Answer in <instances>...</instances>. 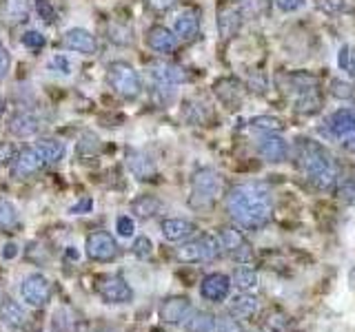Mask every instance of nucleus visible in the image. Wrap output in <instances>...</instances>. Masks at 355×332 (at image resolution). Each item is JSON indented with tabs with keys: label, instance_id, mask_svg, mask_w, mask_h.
Returning <instances> with one entry per match:
<instances>
[{
	"label": "nucleus",
	"instance_id": "1",
	"mask_svg": "<svg viewBox=\"0 0 355 332\" xmlns=\"http://www.w3.org/2000/svg\"><path fill=\"white\" fill-rule=\"evenodd\" d=\"M227 210L240 228L258 230L273 217V195L260 182H244L229 191Z\"/></svg>",
	"mask_w": 355,
	"mask_h": 332
},
{
	"label": "nucleus",
	"instance_id": "2",
	"mask_svg": "<svg viewBox=\"0 0 355 332\" xmlns=\"http://www.w3.org/2000/svg\"><path fill=\"white\" fill-rule=\"evenodd\" d=\"M297 164L304 171L306 180L320 191H327L338 182V164L333 155L313 140H300L297 142Z\"/></svg>",
	"mask_w": 355,
	"mask_h": 332
},
{
	"label": "nucleus",
	"instance_id": "3",
	"mask_svg": "<svg viewBox=\"0 0 355 332\" xmlns=\"http://www.w3.org/2000/svg\"><path fill=\"white\" fill-rule=\"evenodd\" d=\"M222 195V177L218 171L198 169L191 177V193H189V208L196 213H209Z\"/></svg>",
	"mask_w": 355,
	"mask_h": 332
},
{
	"label": "nucleus",
	"instance_id": "4",
	"mask_svg": "<svg viewBox=\"0 0 355 332\" xmlns=\"http://www.w3.org/2000/svg\"><path fill=\"white\" fill-rule=\"evenodd\" d=\"M282 80H284L286 93H291L295 98L297 113H313V111H318V107L322 104V98L318 95V77L315 75L304 73V71H295V73H286Z\"/></svg>",
	"mask_w": 355,
	"mask_h": 332
},
{
	"label": "nucleus",
	"instance_id": "5",
	"mask_svg": "<svg viewBox=\"0 0 355 332\" xmlns=\"http://www.w3.org/2000/svg\"><path fill=\"white\" fill-rule=\"evenodd\" d=\"M222 248L216 235L189 237L175 248V259L180 264H211L220 259Z\"/></svg>",
	"mask_w": 355,
	"mask_h": 332
},
{
	"label": "nucleus",
	"instance_id": "6",
	"mask_svg": "<svg viewBox=\"0 0 355 332\" xmlns=\"http://www.w3.org/2000/svg\"><path fill=\"white\" fill-rule=\"evenodd\" d=\"M107 84L125 100H136L142 93V80L129 62L116 60L107 66Z\"/></svg>",
	"mask_w": 355,
	"mask_h": 332
},
{
	"label": "nucleus",
	"instance_id": "7",
	"mask_svg": "<svg viewBox=\"0 0 355 332\" xmlns=\"http://www.w3.org/2000/svg\"><path fill=\"white\" fill-rule=\"evenodd\" d=\"M53 286L42 273L27 275L20 284V297L29 308H44L51 302Z\"/></svg>",
	"mask_w": 355,
	"mask_h": 332
},
{
	"label": "nucleus",
	"instance_id": "8",
	"mask_svg": "<svg viewBox=\"0 0 355 332\" xmlns=\"http://www.w3.org/2000/svg\"><path fill=\"white\" fill-rule=\"evenodd\" d=\"M94 288L105 304L120 306V304H129L133 299L131 286L127 284L125 277H120V275H100Z\"/></svg>",
	"mask_w": 355,
	"mask_h": 332
},
{
	"label": "nucleus",
	"instance_id": "9",
	"mask_svg": "<svg viewBox=\"0 0 355 332\" xmlns=\"http://www.w3.org/2000/svg\"><path fill=\"white\" fill-rule=\"evenodd\" d=\"M118 241L107 230H94L85 241V255L87 259L96 264H111L118 257Z\"/></svg>",
	"mask_w": 355,
	"mask_h": 332
},
{
	"label": "nucleus",
	"instance_id": "10",
	"mask_svg": "<svg viewBox=\"0 0 355 332\" xmlns=\"http://www.w3.org/2000/svg\"><path fill=\"white\" fill-rule=\"evenodd\" d=\"M218 241H220V248L222 252H227L233 261L238 264H249L253 259V248L251 243L244 239V235L238 228H231V226H222L218 230Z\"/></svg>",
	"mask_w": 355,
	"mask_h": 332
},
{
	"label": "nucleus",
	"instance_id": "11",
	"mask_svg": "<svg viewBox=\"0 0 355 332\" xmlns=\"http://www.w3.org/2000/svg\"><path fill=\"white\" fill-rule=\"evenodd\" d=\"M147 71L155 84H164V86H178L189 80V73L184 71V66L169 62V60H153L147 66Z\"/></svg>",
	"mask_w": 355,
	"mask_h": 332
},
{
	"label": "nucleus",
	"instance_id": "12",
	"mask_svg": "<svg viewBox=\"0 0 355 332\" xmlns=\"http://www.w3.org/2000/svg\"><path fill=\"white\" fill-rule=\"evenodd\" d=\"M125 164L129 173L140 182H151L155 175H158V164H155L153 155H149L147 151L140 149H127L125 155Z\"/></svg>",
	"mask_w": 355,
	"mask_h": 332
},
{
	"label": "nucleus",
	"instance_id": "13",
	"mask_svg": "<svg viewBox=\"0 0 355 332\" xmlns=\"http://www.w3.org/2000/svg\"><path fill=\"white\" fill-rule=\"evenodd\" d=\"M193 313V306H191V299L184 297V295H173V297H166L164 302L158 308V317L164 324H184L187 317Z\"/></svg>",
	"mask_w": 355,
	"mask_h": 332
},
{
	"label": "nucleus",
	"instance_id": "14",
	"mask_svg": "<svg viewBox=\"0 0 355 332\" xmlns=\"http://www.w3.org/2000/svg\"><path fill=\"white\" fill-rule=\"evenodd\" d=\"M62 47L67 51H73V53H80V55H96L98 53V40L94 33H89L83 27H73V29H67L62 33Z\"/></svg>",
	"mask_w": 355,
	"mask_h": 332
},
{
	"label": "nucleus",
	"instance_id": "15",
	"mask_svg": "<svg viewBox=\"0 0 355 332\" xmlns=\"http://www.w3.org/2000/svg\"><path fill=\"white\" fill-rule=\"evenodd\" d=\"M9 166H11V175L18 177V180H27V177L40 173L44 164L40 160V155L36 153V149L25 147V149L16 151L14 160H11Z\"/></svg>",
	"mask_w": 355,
	"mask_h": 332
},
{
	"label": "nucleus",
	"instance_id": "16",
	"mask_svg": "<svg viewBox=\"0 0 355 332\" xmlns=\"http://www.w3.org/2000/svg\"><path fill=\"white\" fill-rule=\"evenodd\" d=\"M324 133L329 138H347L355 133V107L338 109L324 120Z\"/></svg>",
	"mask_w": 355,
	"mask_h": 332
},
{
	"label": "nucleus",
	"instance_id": "17",
	"mask_svg": "<svg viewBox=\"0 0 355 332\" xmlns=\"http://www.w3.org/2000/svg\"><path fill=\"white\" fill-rule=\"evenodd\" d=\"M231 293V279L225 273H211L207 275L202 282H200V295L202 299L211 304H220L225 302Z\"/></svg>",
	"mask_w": 355,
	"mask_h": 332
},
{
	"label": "nucleus",
	"instance_id": "18",
	"mask_svg": "<svg viewBox=\"0 0 355 332\" xmlns=\"http://www.w3.org/2000/svg\"><path fill=\"white\" fill-rule=\"evenodd\" d=\"M178 40H193L200 33V9L196 7H187L180 14L173 18V29H171Z\"/></svg>",
	"mask_w": 355,
	"mask_h": 332
},
{
	"label": "nucleus",
	"instance_id": "19",
	"mask_svg": "<svg viewBox=\"0 0 355 332\" xmlns=\"http://www.w3.org/2000/svg\"><path fill=\"white\" fill-rule=\"evenodd\" d=\"M147 47L155 53H173L178 49V36L164 25H153L147 29Z\"/></svg>",
	"mask_w": 355,
	"mask_h": 332
},
{
	"label": "nucleus",
	"instance_id": "20",
	"mask_svg": "<svg viewBox=\"0 0 355 332\" xmlns=\"http://www.w3.org/2000/svg\"><path fill=\"white\" fill-rule=\"evenodd\" d=\"M160 230H162V237L169 243H182V241H187L189 237H191L198 228H196V224L191 219L169 217V219H164L160 224Z\"/></svg>",
	"mask_w": 355,
	"mask_h": 332
},
{
	"label": "nucleus",
	"instance_id": "21",
	"mask_svg": "<svg viewBox=\"0 0 355 332\" xmlns=\"http://www.w3.org/2000/svg\"><path fill=\"white\" fill-rule=\"evenodd\" d=\"M40 118L31 111H18L7 122V129L14 138H31L40 131Z\"/></svg>",
	"mask_w": 355,
	"mask_h": 332
},
{
	"label": "nucleus",
	"instance_id": "22",
	"mask_svg": "<svg viewBox=\"0 0 355 332\" xmlns=\"http://www.w3.org/2000/svg\"><path fill=\"white\" fill-rule=\"evenodd\" d=\"M258 153L262 155V158L266 162H284L286 160V155H288V144L284 138L280 136H275V133H264L260 144H258Z\"/></svg>",
	"mask_w": 355,
	"mask_h": 332
},
{
	"label": "nucleus",
	"instance_id": "23",
	"mask_svg": "<svg viewBox=\"0 0 355 332\" xmlns=\"http://www.w3.org/2000/svg\"><path fill=\"white\" fill-rule=\"evenodd\" d=\"M29 11H31V0H3L0 18H3L7 27H18L29 20Z\"/></svg>",
	"mask_w": 355,
	"mask_h": 332
},
{
	"label": "nucleus",
	"instance_id": "24",
	"mask_svg": "<svg viewBox=\"0 0 355 332\" xmlns=\"http://www.w3.org/2000/svg\"><path fill=\"white\" fill-rule=\"evenodd\" d=\"M214 91L218 95V100L227 109H238L242 104V98H244V89L238 80H233V77H222V80L216 82Z\"/></svg>",
	"mask_w": 355,
	"mask_h": 332
},
{
	"label": "nucleus",
	"instance_id": "25",
	"mask_svg": "<svg viewBox=\"0 0 355 332\" xmlns=\"http://www.w3.org/2000/svg\"><path fill=\"white\" fill-rule=\"evenodd\" d=\"M27 313L14 299H0V324H5L11 330L27 326Z\"/></svg>",
	"mask_w": 355,
	"mask_h": 332
},
{
	"label": "nucleus",
	"instance_id": "26",
	"mask_svg": "<svg viewBox=\"0 0 355 332\" xmlns=\"http://www.w3.org/2000/svg\"><path fill=\"white\" fill-rule=\"evenodd\" d=\"M242 27V11L238 7H222L218 11V31L222 40L238 36Z\"/></svg>",
	"mask_w": 355,
	"mask_h": 332
},
{
	"label": "nucleus",
	"instance_id": "27",
	"mask_svg": "<svg viewBox=\"0 0 355 332\" xmlns=\"http://www.w3.org/2000/svg\"><path fill=\"white\" fill-rule=\"evenodd\" d=\"M260 310L258 297H253L249 293H240L229 302V315L236 319H253Z\"/></svg>",
	"mask_w": 355,
	"mask_h": 332
},
{
	"label": "nucleus",
	"instance_id": "28",
	"mask_svg": "<svg viewBox=\"0 0 355 332\" xmlns=\"http://www.w3.org/2000/svg\"><path fill=\"white\" fill-rule=\"evenodd\" d=\"M33 149H36V153L40 155V160H42L44 166H47V164H58L64 158V153H67L64 142L58 140V138H40Z\"/></svg>",
	"mask_w": 355,
	"mask_h": 332
},
{
	"label": "nucleus",
	"instance_id": "29",
	"mask_svg": "<svg viewBox=\"0 0 355 332\" xmlns=\"http://www.w3.org/2000/svg\"><path fill=\"white\" fill-rule=\"evenodd\" d=\"M187 332H216L218 330V317L207 310H196L184 321Z\"/></svg>",
	"mask_w": 355,
	"mask_h": 332
},
{
	"label": "nucleus",
	"instance_id": "30",
	"mask_svg": "<svg viewBox=\"0 0 355 332\" xmlns=\"http://www.w3.org/2000/svg\"><path fill=\"white\" fill-rule=\"evenodd\" d=\"M162 210V202L155 195H140L131 202V213L138 219H151Z\"/></svg>",
	"mask_w": 355,
	"mask_h": 332
},
{
	"label": "nucleus",
	"instance_id": "31",
	"mask_svg": "<svg viewBox=\"0 0 355 332\" xmlns=\"http://www.w3.org/2000/svg\"><path fill=\"white\" fill-rule=\"evenodd\" d=\"M36 5V14L47 25H58L64 14V0H33Z\"/></svg>",
	"mask_w": 355,
	"mask_h": 332
},
{
	"label": "nucleus",
	"instance_id": "32",
	"mask_svg": "<svg viewBox=\"0 0 355 332\" xmlns=\"http://www.w3.org/2000/svg\"><path fill=\"white\" fill-rule=\"evenodd\" d=\"M20 228V215L16 206L9 202V199L0 197V232H5V235H11V232H16Z\"/></svg>",
	"mask_w": 355,
	"mask_h": 332
},
{
	"label": "nucleus",
	"instance_id": "33",
	"mask_svg": "<svg viewBox=\"0 0 355 332\" xmlns=\"http://www.w3.org/2000/svg\"><path fill=\"white\" fill-rule=\"evenodd\" d=\"M231 286H236L240 293H249V290H253L255 286H258V273H255L253 268H249L247 264H242V266H238L236 270H233Z\"/></svg>",
	"mask_w": 355,
	"mask_h": 332
},
{
	"label": "nucleus",
	"instance_id": "34",
	"mask_svg": "<svg viewBox=\"0 0 355 332\" xmlns=\"http://www.w3.org/2000/svg\"><path fill=\"white\" fill-rule=\"evenodd\" d=\"M107 38L114 44H118V47H127V44H131V40H133V33L127 25H122V22H109Z\"/></svg>",
	"mask_w": 355,
	"mask_h": 332
},
{
	"label": "nucleus",
	"instance_id": "35",
	"mask_svg": "<svg viewBox=\"0 0 355 332\" xmlns=\"http://www.w3.org/2000/svg\"><path fill=\"white\" fill-rule=\"evenodd\" d=\"M251 129L260 131V133H277L282 129V122L273 116H260V118L251 120Z\"/></svg>",
	"mask_w": 355,
	"mask_h": 332
},
{
	"label": "nucleus",
	"instance_id": "36",
	"mask_svg": "<svg viewBox=\"0 0 355 332\" xmlns=\"http://www.w3.org/2000/svg\"><path fill=\"white\" fill-rule=\"evenodd\" d=\"M131 252L136 255L138 259H151L153 257V243H151V239L149 237H144V235H140V237H136L133 239V243H131Z\"/></svg>",
	"mask_w": 355,
	"mask_h": 332
},
{
	"label": "nucleus",
	"instance_id": "37",
	"mask_svg": "<svg viewBox=\"0 0 355 332\" xmlns=\"http://www.w3.org/2000/svg\"><path fill=\"white\" fill-rule=\"evenodd\" d=\"M336 197L342 204H355V177H349L336 186Z\"/></svg>",
	"mask_w": 355,
	"mask_h": 332
},
{
	"label": "nucleus",
	"instance_id": "38",
	"mask_svg": "<svg viewBox=\"0 0 355 332\" xmlns=\"http://www.w3.org/2000/svg\"><path fill=\"white\" fill-rule=\"evenodd\" d=\"M20 42H22V47H27L29 51H40V49L44 47V44H47V38H44L40 31L29 29V31L22 33Z\"/></svg>",
	"mask_w": 355,
	"mask_h": 332
},
{
	"label": "nucleus",
	"instance_id": "39",
	"mask_svg": "<svg viewBox=\"0 0 355 332\" xmlns=\"http://www.w3.org/2000/svg\"><path fill=\"white\" fill-rule=\"evenodd\" d=\"M96 151H98L96 136H92V133H85V138H80V142H78V155H80L83 160H87V158H92Z\"/></svg>",
	"mask_w": 355,
	"mask_h": 332
},
{
	"label": "nucleus",
	"instance_id": "40",
	"mask_svg": "<svg viewBox=\"0 0 355 332\" xmlns=\"http://www.w3.org/2000/svg\"><path fill=\"white\" fill-rule=\"evenodd\" d=\"M338 64L347 71L351 77H355V47H342Z\"/></svg>",
	"mask_w": 355,
	"mask_h": 332
},
{
	"label": "nucleus",
	"instance_id": "41",
	"mask_svg": "<svg viewBox=\"0 0 355 332\" xmlns=\"http://www.w3.org/2000/svg\"><path fill=\"white\" fill-rule=\"evenodd\" d=\"M216 332H244V326L240 324V319L231 317V315H222L218 317V330Z\"/></svg>",
	"mask_w": 355,
	"mask_h": 332
},
{
	"label": "nucleus",
	"instance_id": "42",
	"mask_svg": "<svg viewBox=\"0 0 355 332\" xmlns=\"http://www.w3.org/2000/svg\"><path fill=\"white\" fill-rule=\"evenodd\" d=\"M331 93L340 100H355V86L342 82V80H336L331 84Z\"/></svg>",
	"mask_w": 355,
	"mask_h": 332
},
{
	"label": "nucleus",
	"instance_id": "43",
	"mask_svg": "<svg viewBox=\"0 0 355 332\" xmlns=\"http://www.w3.org/2000/svg\"><path fill=\"white\" fill-rule=\"evenodd\" d=\"M144 5L153 14H166V11H171L178 5V0H144Z\"/></svg>",
	"mask_w": 355,
	"mask_h": 332
},
{
	"label": "nucleus",
	"instance_id": "44",
	"mask_svg": "<svg viewBox=\"0 0 355 332\" xmlns=\"http://www.w3.org/2000/svg\"><path fill=\"white\" fill-rule=\"evenodd\" d=\"M116 230L120 237H131L133 230H136V224H133V219L129 215H120L116 219Z\"/></svg>",
	"mask_w": 355,
	"mask_h": 332
},
{
	"label": "nucleus",
	"instance_id": "45",
	"mask_svg": "<svg viewBox=\"0 0 355 332\" xmlns=\"http://www.w3.org/2000/svg\"><path fill=\"white\" fill-rule=\"evenodd\" d=\"M49 69L55 71V73H60V75H69L71 73V64L69 60L64 58V55H53V58L49 60Z\"/></svg>",
	"mask_w": 355,
	"mask_h": 332
},
{
	"label": "nucleus",
	"instance_id": "46",
	"mask_svg": "<svg viewBox=\"0 0 355 332\" xmlns=\"http://www.w3.org/2000/svg\"><path fill=\"white\" fill-rule=\"evenodd\" d=\"M16 155V147L14 142H0V169H5V166L11 164Z\"/></svg>",
	"mask_w": 355,
	"mask_h": 332
},
{
	"label": "nucleus",
	"instance_id": "47",
	"mask_svg": "<svg viewBox=\"0 0 355 332\" xmlns=\"http://www.w3.org/2000/svg\"><path fill=\"white\" fill-rule=\"evenodd\" d=\"M92 210H94V199L89 195H85L69 208V213L71 215H87V213H92Z\"/></svg>",
	"mask_w": 355,
	"mask_h": 332
},
{
	"label": "nucleus",
	"instance_id": "48",
	"mask_svg": "<svg viewBox=\"0 0 355 332\" xmlns=\"http://www.w3.org/2000/svg\"><path fill=\"white\" fill-rule=\"evenodd\" d=\"M9 69H11V55L5 44H0V80H5Z\"/></svg>",
	"mask_w": 355,
	"mask_h": 332
},
{
	"label": "nucleus",
	"instance_id": "49",
	"mask_svg": "<svg viewBox=\"0 0 355 332\" xmlns=\"http://www.w3.org/2000/svg\"><path fill=\"white\" fill-rule=\"evenodd\" d=\"M306 0H275V7L284 11V14H291V11H297L300 7H304Z\"/></svg>",
	"mask_w": 355,
	"mask_h": 332
},
{
	"label": "nucleus",
	"instance_id": "50",
	"mask_svg": "<svg viewBox=\"0 0 355 332\" xmlns=\"http://www.w3.org/2000/svg\"><path fill=\"white\" fill-rule=\"evenodd\" d=\"M318 7L329 11V14H338V11L344 9V3L342 0H318Z\"/></svg>",
	"mask_w": 355,
	"mask_h": 332
},
{
	"label": "nucleus",
	"instance_id": "51",
	"mask_svg": "<svg viewBox=\"0 0 355 332\" xmlns=\"http://www.w3.org/2000/svg\"><path fill=\"white\" fill-rule=\"evenodd\" d=\"M18 252H20L18 243H16V241H7L5 246H3V259H5V261L16 259V257H18Z\"/></svg>",
	"mask_w": 355,
	"mask_h": 332
},
{
	"label": "nucleus",
	"instance_id": "52",
	"mask_svg": "<svg viewBox=\"0 0 355 332\" xmlns=\"http://www.w3.org/2000/svg\"><path fill=\"white\" fill-rule=\"evenodd\" d=\"M3 109H5V107H3V100H0V118H3Z\"/></svg>",
	"mask_w": 355,
	"mask_h": 332
}]
</instances>
